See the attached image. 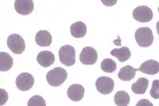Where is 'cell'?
<instances>
[{
    "instance_id": "23",
    "label": "cell",
    "mask_w": 159,
    "mask_h": 106,
    "mask_svg": "<svg viewBox=\"0 0 159 106\" xmlns=\"http://www.w3.org/2000/svg\"><path fill=\"white\" fill-rule=\"evenodd\" d=\"M0 96H1V98H0V105L2 106L5 103L7 102L8 94H7V92H6V90H4V89H0Z\"/></svg>"
},
{
    "instance_id": "11",
    "label": "cell",
    "mask_w": 159,
    "mask_h": 106,
    "mask_svg": "<svg viewBox=\"0 0 159 106\" xmlns=\"http://www.w3.org/2000/svg\"><path fill=\"white\" fill-rule=\"evenodd\" d=\"M139 71L149 75H155L159 71V62L156 60H148L139 66Z\"/></svg>"
},
{
    "instance_id": "1",
    "label": "cell",
    "mask_w": 159,
    "mask_h": 106,
    "mask_svg": "<svg viewBox=\"0 0 159 106\" xmlns=\"http://www.w3.org/2000/svg\"><path fill=\"white\" fill-rule=\"evenodd\" d=\"M67 79V71L61 67H57L46 74V81L52 86H59Z\"/></svg>"
},
{
    "instance_id": "10",
    "label": "cell",
    "mask_w": 159,
    "mask_h": 106,
    "mask_svg": "<svg viewBox=\"0 0 159 106\" xmlns=\"http://www.w3.org/2000/svg\"><path fill=\"white\" fill-rule=\"evenodd\" d=\"M67 94L73 102H80L84 96V88L80 84H73L68 88Z\"/></svg>"
},
{
    "instance_id": "17",
    "label": "cell",
    "mask_w": 159,
    "mask_h": 106,
    "mask_svg": "<svg viewBox=\"0 0 159 106\" xmlns=\"http://www.w3.org/2000/svg\"><path fill=\"white\" fill-rule=\"evenodd\" d=\"M148 85H149V81L147 79H144V77H139L137 80V82L131 85V90H133L134 94H143L147 91Z\"/></svg>"
},
{
    "instance_id": "27",
    "label": "cell",
    "mask_w": 159,
    "mask_h": 106,
    "mask_svg": "<svg viewBox=\"0 0 159 106\" xmlns=\"http://www.w3.org/2000/svg\"><path fill=\"white\" fill-rule=\"evenodd\" d=\"M158 12H159V8H158Z\"/></svg>"
},
{
    "instance_id": "3",
    "label": "cell",
    "mask_w": 159,
    "mask_h": 106,
    "mask_svg": "<svg viewBox=\"0 0 159 106\" xmlns=\"http://www.w3.org/2000/svg\"><path fill=\"white\" fill-rule=\"evenodd\" d=\"M7 46L13 53H15V54H21V53L24 51V48H25V43H24L23 38H22L20 35L13 34V35H11L9 37H8Z\"/></svg>"
},
{
    "instance_id": "21",
    "label": "cell",
    "mask_w": 159,
    "mask_h": 106,
    "mask_svg": "<svg viewBox=\"0 0 159 106\" xmlns=\"http://www.w3.org/2000/svg\"><path fill=\"white\" fill-rule=\"evenodd\" d=\"M28 106H46V103H45L43 97L37 94V96H34L29 99Z\"/></svg>"
},
{
    "instance_id": "19",
    "label": "cell",
    "mask_w": 159,
    "mask_h": 106,
    "mask_svg": "<svg viewBox=\"0 0 159 106\" xmlns=\"http://www.w3.org/2000/svg\"><path fill=\"white\" fill-rule=\"evenodd\" d=\"M114 102L118 106H128V104L130 102L129 94L126 91H119L114 96Z\"/></svg>"
},
{
    "instance_id": "8",
    "label": "cell",
    "mask_w": 159,
    "mask_h": 106,
    "mask_svg": "<svg viewBox=\"0 0 159 106\" xmlns=\"http://www.w3.org/2000/svg\"><path fill=\"white\" fill-rule=\"evenodd\" d=\"M34 83H35L34 76L29 73H22L16 79V86L22 91H27L29 89H31Z\"/></svg>"
},
{
    "instance_id": "2",
    "label": "cell",
    "mask_w": 159,
    "mask_h": 106,
    "mask_svg": "<svg viewBox=\"0 0 159 106\" xmlns=\"http://www.w3.org/2000/svg\"><path fill=\"white\" fill-rule=\"evenodd\" d=\"M135 39L141 47H149L153 43V34L151 29L148 27L137 29L135 32Z\"/></svg>"
},
{
    "instance_id": "6",
    "label": "cell",
    "mask_w": 159,
    "mask_h": 106,
    "mask_svg": "<svg viewBox=\"0 0 159 106\" xmlns=\"http://www.w3.org/2000/svg\"><path fill=\"white\" fill-rule=\"evenodd\" d=\"M133 17L139 22H149V21L152 20L153 14H152L151 9L147 6H139L134 9Z\"/></svg>"
},
{
    "instance_id": "15",
    "label": "cell",
    "mask_w": 159,
    "mask_h": 106,
    "mask_svg": "<svg viewBox=\"0 0 159 106\" xmlns=\"http://www.w3.org/2000/svg\"><path fill=\"white\" fill-rule=\"evenodd\" d=\"M139 71V69H135L134 67L131 66H125L123 68H121L119 71V79L121 81H130V80L134 79V76H135L136 71Z\"/></svg>"
},
{
    "instance_id": "16",
    "label": "cell",
    "mask_w": 159,
    "mask_h": 106,
    "mask_svg": "<svg viewBox=\"0 0 159 106\" xmlns=\"http://www.w3.org/2000/svg\"><path fill=\"white\" fill-rule=\"evenodd\" d=\"M111 54L113 57H116V59L123 62V61H127L130 58V51L128 47H121V48H114L111 51Z\"/></svg>"
},
{
    "instance_id": "5",
    "label": "cell",
    "mask_w": 159,
    "mask_h": 106,
    "mask_svg": "<svg viewBox=\"0 0 159 106\" xmlns=\"http://www.w3.org/2000/svg\"><path fill=\"white\" fill-rule=\"evenodd\" d=\"M96 88L99 91L100 94H111L113 89H114V82L111 77H106V76H102L98 77L96 81Z\"/></svg>"
},
{
    "instance_id": "13",
    "label": "cell",
    "mask_w": 159,
    "mask_h": 106,
    "mask_svg": "<svg viewBox=\"0 0 159 106\" xmlns=\"http://www.w3.org/2000/svg\"><path fill=\"white\" fill-rule=\"evenodd\" d=\"M36 43L39 46H50L52 43L51 34L46 30H40L36 34Z\"/></svg>"
},
{
    "instance_id": "20",
    "label": "cell",
    "mask_w": 159,
    "mask_h": 106,
    "mask_svg": "<svg viewBox=\"0 0 159 106\" xmlns=\"http://www.w3.org/2000/svg\"><path fill=\"white\" fill-rule=\"evenodd\" d=\"M100 68H102V71H106V73H113L116 69V63L114 60L105 59L100 63Z\"/></svg>"
},
{
    "instance_id": "22",
    "label": "cell",
    "mask_w": 159,
    "mask_h": 106,
    "mask_svg": "<svg viewBox=\"0 0 159 106\" xmlns=\"http://www.w3.org/2000/svg\"><path fill=\"white\" fill-rule=\"evenodd\" d=\"M150 94H151L152 98H155V99L159 98V81L158 80H155L153 83H152V88H151V91H150Z\"/></svg>"
},
{
    "instance_id": "12",
    "label": "cell",
    "mask_w": 159,
    "mask_h": 106,
    "mask_svg": "<svg viewBox=\"0 0 159 106\" xmlns=\"http://www.w3.org/2000/svg\"><path fill=\"white\" fill-rule=\"evenodd\" d=\"M37 61L40 66L43 67L51 66L52 63L54 62V54L48 51H42L39 52V54L37 55Z\"/></svg>"
},
{
    "instance_id": "24",
    "label": "cell",
    "mask_w": 159,
    "mask_h": 106,
    "mask_svg": "<svg viewBox=\"0 0 159 106\" xmlns=\"http://www.w3.org/2000/svg\"><path fill=\"white\" fill-rule=\"evenodd\" d=\"M136 106H153V105H152L148 99H142V100H139V102L136 104Z\"/></svg>"
},
{
    "instance_id": "9",
    "label": "cell",
    "mask_w": 159,
    "mask_h": 106,
    "mask_svg": "<svg viewBox=\"0 0 159 106\" xmlns=\"http://www.w3.org/2000/svg\"><path fill=\"white\" fill-rule=\"evenodd\" d=\"M15 11L21 15H28L34 9V1L31 0H16L14 2Z\"/></svg>"
},
{
    "instance_id": "25",
    "label": "cell",
    "mask_w": 159,
    "mask_h": 106,
    "mask_svg": "<svg viewBox=\"0 0 159 106\" xmlns=\"http://www.w3.org/2000/svg\"><path fill=\"white\" fill-rule=\"evenodd\" d=\"M102 2H103L104 5H106V6H113V5H116V0H113V1H106V0H103Z\"/></svg>"
},
{
    "instance_id": "18",
    "label": "cell",
    "mask_w": 159,
    "mask_h": 106,
    "mask_svg": "<svg viewBox=\"0 0 159 106\" xmlns=\"http://www.w3.org/2000/svg\"><path fill=\"white\" fill-rule=\"evenodd\" d=\"M12 66H13V58L8 53L1 51V53H0V71H6L8 69H11Z\"/></svg>"
},
{
    "instance_id": "14",
    "label": "cell",
    "mask_w": 159,
    "mask_h": 106,
    "mask_svg": "<svg viewBox=\"0 0 159 106\" xmlns=\"http://www.w3.org/2000/svg\"><path fill=\"white\" fill-rule=\"evenodd\" d=\"M70 34L75 38H82L87 34V27L83 22H75L70 27Z\"/></svg>"
},
{
    "instance_id": "26",
    "label": "cell",
    "mask_w": 159,
    "mask_h": 106,
    "mask_svg": "<svg viewBox=\"0 0 159 106\" xmlns=\"http://www.w3.org/2000/svg\"><path fill=\"white\" fill-rule=\"evenodd\" d=\"M157 31H158V35H159V21L157 22Z\"/></svg>"
},
{
    "instance_id": "4",
    "label": "cell",
    "mask_w": 159,
    "mask_h": 106,
    "mask_svg": "<svg viewBox=\"0 0 159 106\" xmlns=\"http://www.w3.org/2000/svg\"><path fill=\"white\" fill-rule=\"evenodd\" d=\"M59 59L66 66H73L75 63V48L70 45H65L59 50Z\"/></svg>"
},
{
    "instance_id": "7",
    "label": "cell",
    "mask_w": 159,
    "mask_h": 106,
    "mask_svg": "<svg viewBox=\"0 0 159 106\" xmlns=\"http://www.w3.org/2000/svg\"><path fill=\"white\" fill-rule=\"evenodd\" d=\"M98 59V54H97V51H96L93 47H84L81 54H80V60L83 65H93L96 63Z\"/></svg>"
}]
</instances>
